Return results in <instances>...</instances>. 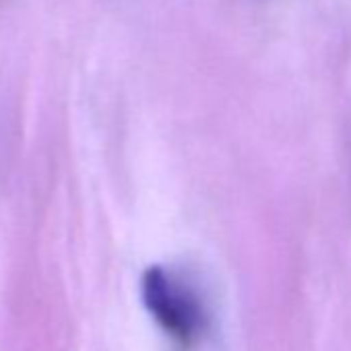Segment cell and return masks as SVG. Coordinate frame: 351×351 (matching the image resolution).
Returning <instances> with one entry per match:
<instances>
[{
	"label": "cell",
	"instance_id": "1",
	"mask_svg": "<svg viewBox=\"0 0 351 351\" xmlns=\"http://www.w3.org/2000/svg\"><path fill=\"white\" fill-rule=\"evenodd\" d=\"M141 300L159 330L184 351L197 349L211 330V312L201 289L171 267L145 269Z\"/></svg>",
	"mask_w": 351,
	"mask_h": 351
}]
</instances>
